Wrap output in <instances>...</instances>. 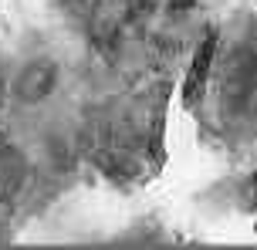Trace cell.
<instances>
[{
    "label": "cell",
    "mask_w": 257,
    "mask_h": 250,
    "mask_svg": "<svg viewBox=\"0 0 257 250\" xmlns=\"http://www.w3.org/2000/svg\"><path fill=\"white\" fill-rule=\"evenodd\" d=\"M0 98H4V95H0Z\"/></svg>",
    "instance_id": "7a4b0ae2"
},
{
    "label": "cell",
    "mask_w": 257,
    "mask_h": 250,
    "mask_svg": "<svg viewBox=\"0 0 257 250\" xmlns=\"http://www.w3.org/2000/svg\"><path fill=\"white\" fill-rule=\"evenodd\" d=\"M61 85V71H58V61L48 58V54H27L21 65L14 68L11 85H7V95H11L17 105L24 108H38L41 102H48Z\"/></svg>",
    "instance_id": "6da1fadb"
}]
</instances>
